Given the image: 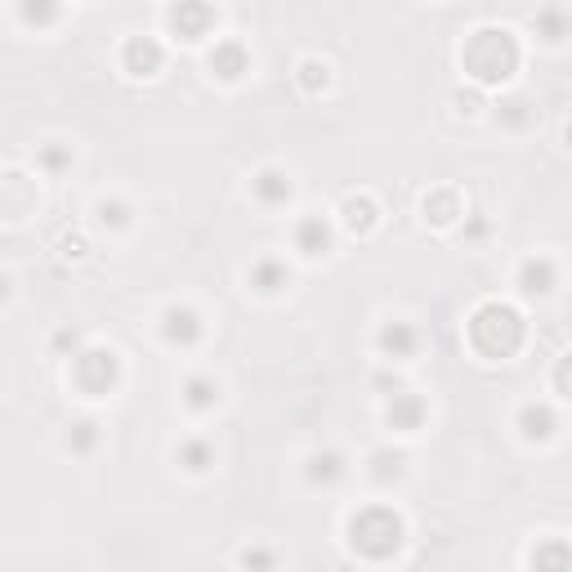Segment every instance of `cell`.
I'll list each match as a JSON object with an SVG mask.
<instances>
[{"mask_svg":"<svg viewBox=\"0 0 572 572\" xmlns=\"http://www.w3.org/2000/svg\"><path fill=\"white\" fill-rule=\"evenodd\" d=\"M376 345L389 362H407V358H416V349H421V331H416L412 322H385Z\"/></svg>","mask_w":572,"mask_h":572,"instance_id":"9","label":"cell"},{"mask_svg":"<svg viewBox=\"0 0 572 572\" xmlns=\"http://www.w3.org/2000/svg\"><path fill=\"white\" fill-rule=\"evenodd\" d=\"M385 421L398 429V434H416L425 425V398L421 394H394L385 403Z\"/></svg>","mask_w":572,"mask_h":572,"instance_id":"12","label":"cell"},{"mask_svg":"<svg viewBox=\"0 0 572 572\" xmlns=\"http://www.w3.org/2000/svg\"><path fill=\"white\" fill-rule=\"evenodd\" d=\"M161 336L175 349H193L197 340L206 336V322H202V313L188 309V304H166V309H161Z\"/></svg>","mask_w":572,"mask_h":572,"instance_id":"5","label":"cell"},{"mask_svg":"<svg viewBox=\"0 0 572 572\" xmlns=\"http://www.w3.org/2000/svg\"><path fill=\"white\" fill-rule=\"evenodd\" d=\"M184 403L193 407V412H211L219 403V380L206 376V371H197V376L184 380Z\"/></svg>","mask_w":572,"mask_h":572,"instance_id":"21","label":"cell"},{"mask_svg":"<svg viewBox=\"0 0 572 572\" xmlns=\"http://www.w3.org/2000/svg\"><path fill=\"white\" fill-rule=\"evenodd\" d=\"M555 389H559V398H568V354L559 358V367H555Z\"/></svg>","mask_w":572,"mask_h":572,"instance_id":"31","label":"cell"},{"mask_svg":"<svg viewBox=\"0 0 572 572\" xmlns=\"http://www.w3.org/2000/svg\"><path fill=\"white\" fill-rule=\"evenodd\" d=\"M211 68H215V76H224V81H242V76L251 72V54H246L242 41H219L211 50Z\"/></svg>","mask_w":572,"mask_h":572,"instance_id":"16","label":"cell"},{"mask_svg":"<svg viewBox=\"0 0 572 572\" xmlns=\"http://www.w3.org/2000/svg\"><path fill=\"white\" fill-rule=\"evenodd\" d=\"M559 273H555V260H546V255H537V260H523L519 269V291L528 295V300H546L550 291H555Z\"/></svg>","mask_w":572,"mask_h":572,"instance_id":"10","label":"cell"},{"mask_svg":"<svg viewBox=\"0 0 572 572\" xmlns=\"http://www.w3.org/2000/svg\"><path fill=\"white\" fill-rule=\"evenodd\" d=\"M295 81H300L304 94H322L331 85V68L322 59H300V68H295Z\"/></svg>","mask_w":572,"mask_h":572,"instance_id":"24","label":"cell"},{"mask_svg":"<svg viewBox=\"0 0 572 572\" xmlns=\"http://www.w3.org/2000/svg\"><path fill=\"white\" fill-rule=\"evenodd\" d=\"M349 550L362 559H389L403 546V514L394 505H362L349 514Z\"/></svg>","mask_w":572,"mask_h":572,"instance_id":"2","label":"cell"},{"mask_svg":"<svg viewBox=\"0 0 572 572\" xmlns=\"http://www.w3.org/2000/svg\"><path fill=\"white\" fill-rule=\"evenodd\" d=\"M340 224H345L349 233H362V237H367L371 228L380 224L376 202H371L367 193H362V197H345V206H340Z\"/></svg>","mask_w":572,"mask_h":572,"instance_id":"20","label":"cell"},{"mask_svg":"<svg viewBox=\"0 0 572 572\" xmlns=\"http://www.w3.org/2000/svg\"><path fill=\"white\" fill-rule=\"evenodd\" d=\"M246 282H251L260 295H278V291H286V286H291V269H286V260H273V255H264V260L251 264Z\"/></svg>","mask_w":572,"mask_h":572,"instance_id":"17","label":"cell"},{"mask_svg":"<svg viewBox=\"0 0 572 572\" xmlns=\"http://www.w3.org/2000/svg\"><path fill=\"white\" fill-rule=\"evenodd\" d=\"M166 23L175 27L184 41H202V36H211V27H215V9H206V5H179V9H170V14H166Z\"/></svg>","mask_w":572,"mask_h":572,"instance_id":"11","label":"cell"},{"mask_svg":"<svg viewBox=\"0 0 572 572\" xmlns=\"http://www.w3.org/2000/svg\"><path fill=\"white\" fill-rule=\"evenodd\" d=\"M251 188H255V197H260L269 211H278V206H286L291 202V193H295V184H291V175L286 170H278V166H264L260 175L251 179Z\"/></svg>","mask_w":572,"mask_h":572,"instance_id":"13","label":"cell"},{"mask_svg":"<svg viewBox=\"0 0 572 572\" xmlns=\"http://www.w3.org/2000/svg\"><path fill=\"white\" fill-rule=\"evenodd\" d=\"M470 345L479 349L483 358H510L514 349L523 345V318L510 309V304H483L470 318Z\"/></svg>","mask_w":572,"mask_h":572,"instance_id":"3","label":"cell"},{"mask_svg":"<svg viewBox=\"0 0 572 572\" xmlns=\"http://www.w3.org/2000/svg\"><path fill=\"white\" fill-rule=\"evenodd\" d=\"M345 474H349V461H345V452H336V447L313 452L309 465H304V479H309L313 488H331V483H340Z\"/></svg>","mask_w":572,"mask_h":572,"instance_id":"14","label":"cell"},{"mask_svg":"<svg viewBox=\"0 0 572 572\" xmlns=\"http://www.w3.org/2000/svg\"><path fill=\"white\" fill-rule=\"evenodd\" d=\"M94 224H103V228H130V224H135V211H130L126 202H117V197H99V202H94Z\"/></svg>","mask_w":572,"mask_h":572,"instance_id":"22","label":"cell"},{"mask_svg":"<svg viewBox=\"0 0 572 572\" xmlns=\"http://www.w3.org/2000/svg\"><path fill=\"white\" fill-rule=\"evenodd\" d=\"M532 568L537 572H568V546L564 541H541L537 550H532Z\"/></svg>","mask_w":572,"mask_h":572,"instance_id":"23","label":"cell"},{"mask_svg":"<svg viewBox=\"0 0 572 572\" xmlns=\"http://www.w3.org/2000/svg\"><path fill=\"white\" fill-rule=\"evenodd\" d=\"M36 211V188L27 175H18V170H9V175H0V215L5 219H23Z\"/></svg>","mask_w":572,"mask_h":572,"instance_id":"7","label":"cell"},{"mask_svg":"<svg viewBox=\"0 0 572 572\" xmlns=\"http://www.w3.org/2000/svg\"><path fill=\"white\" fill-rule=\"evenodd\" d=\"M331 219L327 215H300L295 219V251L304 255V260H318V255L331 251Z\"/></svg>","mask_w":572,"mask_h":572,"instance_id":"8","label":"cell"},{"mask_svg":"<svg viewBox=\"0 0 572 572\" xmlns=\"http://www.w3.org/2000/svg\"><path fill=\"white\" fill-rule=\"evenodd\" d=\"M94 443H99V425H94V421L72 425V434H68V452H72V456H90Z\"/></svg>","mask_w":572,"mask_h":572,"instance_id":"27","label":"cell"},{"mask_svg":"<svg viewBox=\"0 0 572 572\" xmlns=\"http://www.w3.org/2000/svg\"><path fill=\"white\" fill-rule=\"evenodd\" d=\"M161 63H166V50H161L157 36H130L126 50H121V68L130 76H157Z\"/></svg>","mask_w":572,"mask_h":572,"instance_id":"6","label":"cell"},{"mask_svg":"<svg viewBox=\"0 0 572 572\" xmlns=\"http://www.w3.org/2000/svg\"><path fill=\"white\" fill-rule=\"evenodd\" d=\"M456 215H461V202H456V193H447V188H438V193H434V215H425V219H434L438 228H447Z\"/></svg>","mask_w":572,"mask_h":572,"instance_id":"28","label":"cell"},{"mask_svg":"<svg viewBox=\"0 0 572 572\" xmlns=\"http://www.w3.org/2000/svg\"><path fill=\"white\" fill-rule=\"evenodd\" d=\"M537 32L546 36L550 45H559V41H564V36H568V14H564V9H559V5L541 9V14H537Z\"/></svg>","mask_w":572,"mask_h":572,"instance_id":"26","label":"cell"},{"mask_svg":"<svg viewBox=\"0 0 572 572\" xmlns=\"http://www.w3.org/2000/svg\"><path fill=\"white\" fill-rule=\"evenodd\" d=\"M175 461L184 465L188 474H211L215 470V443L211 438H184L175 447Z\"/></svg>","mask_w":572,"mask_h":572,"instance_id":"19","label":"cell"},{"mask_svg":"<svg viewBox=\"0 0 572 572\" xmlns=\"http://www.w3.org/2000/svg\"><path fill=\"white\" fill-rule=\"evenodd\" d=\"M461 68L483 90L510 81L514 68H519V41H514V32L510 27H479V32H470V41L461 45Z\"/></svg>","mask_w":572,"mask_h":572,"instance_id":"1","label":"cell"},{"mask_svg":"<svg viewBox=\"0 0 572 572\" xmlns=\"http://www.w3.org/2000/svg\"><path fill=\"white\" fill-rule=\"evenodd\" d=\"M559 429V416L550 412L546 403H523L519 407V434L528 438V443H546V438H555Z\"/></svg>","mask_w":572,"mask_h":572,"instance_id":"15","label":"cell"},{"mask_svg":"<svg viewBox=\"0 0 572 572\" xmlns=\"http://www.w3.org/2000/svg\"><path fill=\"white\" fill-rule=\"evenodd\" d=\"M72 376H76V385H81L90 398H108L112 389H117V380H121V358H117V349H108V345L76 349Z\"/></svg>","mask_w":572,"mask_h":572,"instance_id":"4","label":"cell"},{"mask_svg":"<svg viewBox=\"0 0 572 572\" xmlns=\"http://www.w3.org/2000/svg\"><path fill=\"white\" fill-rule=\"evenodd\" d=\"M5 300H9V278L0 273V304H5Z\"/></svg>","mask_w":572,"mask_h":572,"instance_id":"32","label":"cell"},{"mask_svg":"<svg viewBox=\"0 0 572 572\" xmlns=\"http://www.w3.org/2000/svg\"><path fill=\"white\" fill-rule=\"evenodd\" d=\"M492 108H497V112H492L497 126H505V130H528L532 121H537V108H532L528 94H501Z\"/></svg>","mask_w":572,"mask_h":572,"instance_id":"18","label":"cell"},{"mask_svg":"<svg viewBox=\"0 0 572 572\" xmlns=\"http://www.w3.org/2000/svg\"><path fill=\"white\" fill-rule=\"evenodd\" d=\"M237 568H242V572H278V550H269V546H246L242 555H237Z\"/></svg>","mask_w":572,"mask_h":572,"instance_id":"25","label":"cell"},{"mask_svg":"<svg viewBox=\"0 0 572 572\" xmlns=\"http://www.w3.org/2000/svg\"><path fill=\"white\" fill-rule=\"evenodd\" d=\"M18 14H23V23H54V18H59V9H50V5H23Z\"/></svg>","mask_w":572,"mask_h":572,"instance_id":"30","label":"cell"},{"mask_svg":"<svg viewBox=\"0 0 572 572\" xmlns=\"http://www.w3.org/2000/svg\"><path fill=\"white\" fill-rule=\"evenodd\" d=\"M41 166L50 170V175H63V170L72 166V148H54V143L50 148H41Z\"/></svg>","mask_w":572,"mask_h":572,"instance_id":"29","label":"cell"}]
</instances>
